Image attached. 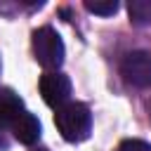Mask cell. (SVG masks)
<instances>
[{
    "instance_id": "cell-1",
    "label": "cell",
    "mask_w": 151,
    "mask_h": 151,
    "mask_svg": "<svg viewBox=\"0 0 151 151\" xmlns=\"http://www.w3.org/2000/svg\"><path fill=\"white\" fill-rule=\"evenodd\" d=\"M54 125L66 142H83L92 130V113L80 101H68L54 113Z\"/></svg>"
},
{
    "instance_id": "cell-2",
    "label": "cell",
    "mask_w": 151,
    "mask_h": 151,
    "mask_svg": "<svg viewBox=\"0 0 151 151\" xmlns=\"http://www.w3.org/2000/svg\"><path fill=\"white\" fill-rule=\"evenodd\" d=\"M33 54L42 68H59L64 64V40L52 26H42L33 33Z\"/></svg>"
},
{
    "instance_id": "cell-3",
    "label": "cell",
    "mask_w": 151,
    "mask_h": 151,
    "mask_svg": "<svg viewBox=\"0 0 151 151\" xmlns=\"http://www.w3.org/2000/svg\"><path fill=\"white\" fill-rule=\"evenodd\" d=\"M120 73L125 83L134 87H149L151 85V54L144 50L127 52L120 61Z\"/></svg>"
},
{
    "instance_id": "cell-4",
    "label": "cell",
    "mask_w": 151,
    "mask_h": 151,
    "mask_svg": "<svg viewBox=\"0 0 151 151\" xmlns=\"http://www.w3.org/2000/svg\"><path fill=\"white\" fill-rule=\"evenodd\" d=\"M40 94L45 99L47 106L52 109H61L64 104H68L71 97V80L59 73V71H50L40 78Z\"/></svg>"
},
{
    "instance_id": "cell-5",
    "label": "cell",
    "mask_w": 151,
    "mask_h": 151,
    "mask_svg": "<svg viewBox=\"0 0 151 151\" xmlns=\"http://www.w3.org/2000/svg\"><path fill=\"white\" fill-rule=\"evenodd\" d=\"M12 132H14L17 142H21V144H35V142L40 139L42 127H40V123H38V118H35L33 113L24 111V113H21V116L14 120Z\"/></svg>"
},
{
    "instance_id": "cell-6",
    "label": "cell",
    "mask_w": 151,
    "mask_h": 151,
    "mask_svg": "<svg viewBox=\"0 0 151 151\" xmlns=\"http://www.w3.org/2000/svg\"><path fill=\"white\" fill-rule=\"evenodd\" d=\"M21 113H24V101H21V97H19L17 92L2 87V90H0V125L12 127L14 120H17Z\"/></svg>"
},
{
    "instance_id": "cell-7",
    "label": "cell",
    "mask_w": 151,
    "mask_h": 151,
    "mask_svg": "<svg viewBox=\"0 0 151 151\" xmlns=\"http://www.w3.org/2000/svg\"><path fill=\"white\" fill-rule=\"evenodd\" d=\"M127 12H130V21L134 26L151 24V0H132L127 5Z\"/></svg>"
},
{
    "instance_id": "cell-8",
    "label": "cell",
    "mask_w": 151,
    "mask_h": 151,
    "mask_svg": "<svg viewBox=\"0 0 151 151\" xmlns=\"http://www.w3.org/2000/svg\"><path fill=\"white\" fill-rule=\"evenodd\" d=\"M85 9L92 14H101V17H111L118 12V2L116 0H85Z\"/></svg>"
},
{
    "instance_id": "cell-9",
    "label": "cell",
    "mask_w": 151,
    "mask_h": 151,
    "mask_svg": "<svg viewBox=\"0 0 151 151\" xmlns=\"http://www.w3.org/2000/svg\"><path fill=\"white\" fill-rule=\"evenodd\" d=\"M118 151H151V144H146L144 139H125L120 142Z\"/></svg>"
},
{
    "instance_id": "cell-10",
    "label": "cell",
    "mask_w": 151,
    "mask_h": 151,
    "mask_svg": "<svg viewBox=\"0 0 151 151\" xmlns=\"http://www.w3.org/2000/svg\"><path fill=\"white\" fill-rule=\"evenodd\" d=\"M0 149H2V151L7 149V137H5V132H2V125H0Z\"/></svg>"
}]
</instances>
